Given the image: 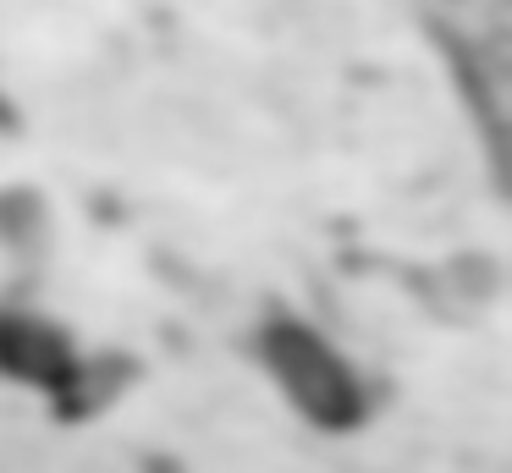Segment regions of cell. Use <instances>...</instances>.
<instances>
[{
  "instance_id": "1",
  "label": "cell",
  "mask_w": 512,
  "mask_h": 473,
  "mask_svg": "<svg viewBox=\"0 0 512 473\" xmlns=\"http://www.w3.org/2000/svg\"><path fill=\"white\" fill-rule=\"evenodd\" d=\"M270 363L281 369V380L292 385V396H298L314 418H325V424H347V418H353V402H358L353 380H347L342 363H336L314 336H303V330H276V336H270Z\"/></svg>"
}]
</instances>
